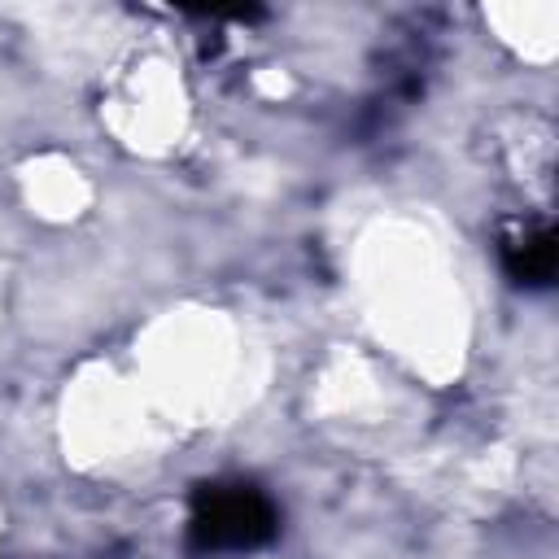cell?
<instances>
[{
	"label": "cell",
	"mask_w": 559,
	"mask_h": 559,
	"mask_svg": "<svg viewBox=\"0 0 559 559\" xmlns=\"http://www.w3.org/2000/svg\"><path fill=\"white\" fill-rule=\"evenodd\" d=\"M502 271L524 288H550L555 280V227L550 223H507L498 236Z\"/></svg>",
	"instance_id": "7a4b0ae2"
},
{
	"label": "cell",
	"mask_w": 559,
	"mask_h": 559,
	"mask_svg": "<svg viewBox=\"0 0 559 559\" xmlns=\"http://www.w3.org/2000/svg\"><path fill=\"white\" fill-rule=\"evenodd\" d=\"M275 528H280L275 502L249 480H210L192 493L188 546L197 555L258 550L275 537Z\"/></svg>",
	"instance_id": "6da1fadb"
}]
</instances>
